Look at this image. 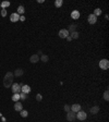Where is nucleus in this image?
I'll list each match as a JSON object with an SVG mask.
<instances>
[{"mask_svg": "<svg viewBox=\"0 0 109 122\" xmlns=\"http://www.w3.org/2000/svg\"><path fill=\"white\" fill-rule=\"evenodd\" d=\"M13 77H14V74L12 72H7L6 76L3 79V85L4 87H11V85L13 84Z\"/></svg>", "mask_w": 109, "mask_h": 122, "instance_id": "f257e3e1", "label": "nucleus"}, {"mask_svg": "<svg viewBox=\"0 0 109 122\" xmlns=\"http://www.w3.org/2000/svg\"><path fill=\"white\" fill-rule=\"evenodd\" d=\"M99 68L101 70H108L109 68V61L107 59H101L99 61Z\"/></svg>", "mask_w": 109, "mask_h": 122, "instance_id": "f03ea898", "label": "nucleus"}, {"mask_svg": "<svg viewBox=\"0 0 109 122\" xmlns=\"http://www.w3.org/2000/svg\"><path fill=\"white\" fill-rule=\"evenodd\" d=\"M75 119H76V114H75V112H73V111H71V110L67 112V120H68V121L73 122Z\"/></svg>", "mask_w": 109, "mask_h": 122, "instance_id": "7ed1b4c3", "label": "nucleus"}, {"mask_svg": "<svg viewBox=\"0 0 109 122\" xmlns=\"http://www.w3.org/2000/svg\"><path fill=\"white\" fill-rule=\"evenodd\" d=\"M11 89L13 94H20L21 93V86L19 83H13L11 85Z\"/></svg>", "mask_w": 109, "mask_h": 122, "instance_id": "20e7f679", "label": "nucleus"}, {"mask_svg": "<svg viewBox=\"0 0 109 122\" xmlns=\"http://www.w3.org/2000/svg\"><path fill=\"white\" fill-rule=\"evenodd\" d=\"M86 118H87V114H85V111L80 110L79 112H76V119H78V120H80V121H83V120H85Z\"/></svg>", "mask_w": 109, "mask_h": 122, "instance_id": "39448f33", "label": "nucleus"}, {"mask_svg": "<svg viewBox=\"0 0 109 122\" xmlns=\"http://www.w3.org/2000/svg\"><path fill=\"white\" fill-rule=\"evenodd\" d=\"M59 37H60V38H67V37L69 36V32H68V29H60V31H59Z\"/></svg>", "mask_w": 109, "mask_h": 122, "instance_id": "423d86ee", "label": "nucleus"}, {"mask_svg": "<svg viewBox=\"0 0 109 122\" xmlns=\"http://www.w3.org/2000/svg\"><path fill=\"white\" fill-rule=\"evenodd\" d=\"M87 22L89 23V24H95V23L97 22V17H95L94 14H89L88 17H87Z\"/></svg>", "mask_w": 109, "mask_h": 122, "instance_id": "0eeeda50", "label": "nucleus"}, {"mask_svg": "<svg viewBox=\"0 0 109 122\" xmlns=\"http://www.w3.org/2000/svg\"><path fill=\"white\" fill-rule=\"evenodd\" d=\"M70 108H71V111H73V112H75V114L79 112L80 110H82V109H81V105H79V104H73Z\"/></svg>", "mask_w": 109, "mask_h": 122, "instance_id": "6e6552de", "label": "nucleus"}, {"mask_svg": "<svg viewBox=\"0 0 109 122\" xmlns=\"http://www.w3.org/2000/svg\"><path fill=\"white\" fill-rule=\"evenodd\" d=\"M19 20H20V14H17V12H15V13H12V14L10 15V21H11V22H17Z\"/></svg>", "mask_w": 109, "mask_h": 122, "instance_id": "1a4fd4ad", "label": "nucleus"}, {"mask_svg": "<svg viewBox=\"0 0 109 122\" xmlns=\"http://www.w3.org/2000/svg\"><path fill=\"white\" fill-rule=\"evenodd\" d=\"M14 110H15V111H21V110H23V105H22V102H20V101H15Z\"/></svg>", "mask_w": 109, "mask_h": 122, "instance_id": "9d476101", "label": "nucleus"}, {"mask_svg": "<svg viewBox=\"0 0 109 122\" xmlns=\"http://www.w3.org/2000/svg\"><path fill=\"white\" fill-rule=\"evenodd\" d=\"M80 12L78 11V10H74V11L71 12V17L73 19V20H78L79 17H80Z\"/></svg>", "mask_w": 109, "mask_h": 122, "instance_id": "9b49d317", "label": "nucleus"}, {"mask_svg": "<svg viewBox=\"0 0 109 122\" xmlns=\"http://www.w3.org/2000/svg\"><path fill=\"white\" fill-rule=\"evenodd\" d=\"M21 92L27 95V94H29V92H31V87H29V85H23L22 87H21Z\"/></svg>", "mask_w": 109, "mask_h": 122, "instance_id": "f8f14e48", "label": "nucleus"}, {"mask_svg": "<svg viewBox=\"0 0 109 122\" xmlns=\"http://www.w3.org/2000/svg\"><path fill=\"white\" fill-rule=\"evenodd\" d=\"M29 61H31L32 63H36L39 61V56L38 55H33L31 58H29Z\"/></svg>", "mask_w": 109, "mask_h": 122, "instance_id": "ddd939ff", "label": "nucleus"}, {"mask_svg": "<svg viewBox=\"0 0 109 122\" xmlns=\"http://www.w3.org/2000/svg\"><path fill=\"white\" fill-rule=\"evenodd\" d=\"M23 73H24V70H22V69H17L13 74H14L15 76H22Z\"/></svg>", "mask_w": 109, "mask_h": 122, "instance_id": "4468645a", "label": "nucleus"}, {"mask_svg": "<svg viewBox=\"0 0 109 122\" xmlns=\"http://www.w3.org/2000/svg\"><path fill=\"white\" fill-rule=\"evenodd\" d=\"M98 112H99V107H98V106H94V107L91 108V114H97Z\"/></svg>", "mask_w": 109, "mask_h": 122, "instance_id": "2eb2a0df", "label": "nucleus"}, {"mask_svg": "<svg viewBox=\"0 0 109 122\" xmlns=\"http://www.w3.org/2000/svg\"><path fill=\"white\" fill-rule=\"evenodd\" d=\"M24 11H25V9H24L23 6H19L17 7V14H23L24 15Z\"/></svg>", "mask_w": 109, "mask_h": 122, "instance_id": "dca6fc26", "label": "nucleus"}, {"mask_svg": "<svg viewBox=\"0 0 109 122\" xmlns=\"http://www.w3.org/2000/svg\"><path fill=\"white\" fill-rule=\"evenodd\" d=\"M75 29H76V25H75V24H71V25H70V27H69V29H68L69 34H71V33L75 32Z\"/></svg>", "mask_w": 109, "mask_h": 122, "instance_id": "f3484780", "label": "nucleus"}, {"mask_svg": "<svg viewBox=\"0 0 109 122\" xmlns=\"http://www.w3.org/2000/svg\"><path fill=\"white\" fill-rule=\"evenodd\" d=\"M62 4H63L62 0H56V1H54V6L57 7V8H60V7H62Z\"/></svg>", "mask_w": 109, "mask_h": 122, "instance_id": "a211bd4d", "label": "nucleus"}, {"mask_svg": "<svg viewBox=\"0 0 109 122\" xmlns=\"http://www.w3.org/2000/svg\"><path fill=\"white\" fill-rule=\"evenodd\" d=\"M9 6H10V2H9V1H2V2H1V8L2 9H7Z\"/></svg>", "mask_w": 109, "mask_h": 122, "instance_id": "6ab92c4d", "label": "nucleus"}, {"mask_svg": "<svg viewBox=\"0 0 109 122\" xmlns=\"http://www.w3.org/2000/svg\"><path fill=\"white\" fill-rule=\"evenodd\" d=\"M70 37H71L72 39H76V38H79V33L78 32H73V33L70 34Z\"/></svg>", "mask_w": 109, "mask_h": 122, "instance_id": "aec40b11", "label": "nucleus"}, {"mask_svg": "<svg viewBox=\"0 0 109 122\" xmlns=\"http://www.w3.org/2000/svg\"><path fill=\"white\" fill-rule=\"evenodd\" d=\"M19 99H20V94H13V96H12V100L13 101H19Z\"/></svg>", "mask_w": 109, "mask_h": 122, "instance_id": "412c9836", "label": "nucleus"}, {"mask_svg": "<svg viewBox=\"0 0 109 122\" xmlns=\"http://www.w3.org/2000/svg\"><path fill=\"white\" fill-rule=\"evenodd\" d=\"M93 14H94L95 17H98V15H101V9H99V8L95 9V11H94V13H93Z\"/></svg>", "mask_w": 109, "mask_h": 122, "instance_id": "4be33fe9", "label": "nucleus"}, {"mask_svg": "<svg viewBox=\"0 0 109 122\" xmlns=\"http://www.w3.org/2000/svg\"><path fill=\"white\" fill-rule=\"evenodd\" d=\"M48 59H49V57H48V56H46V55H42V57L39 58V60H42L43 62H47Z\"/></svg>", "mask_w": 109, "mask_h": 122, "instance_id": "5701e85b", "label": "nucleus"}, {"mask_svg": "<svg viewBox=\"0 0 109 122\" xmlns=\"http://www.w3.org/2000/svg\"><path fill=\"white\" fill-rule=\"evenodd\" d=\"M20 114H21V117H23V118H26V117L29 116V112L26 110H21L20 111Z\"/></svg>", "mask_w": 109, "mask_h": 122, "instance_id": "b1692460", "label": "nucleus"}, {"mask_svg": "<svg viewBox=\"0 0 109 122\" xmlns=\"http://www.w3.org/2000/svg\"><path fill=\"white\" fill-rule=\"evenodd\" d=\"M104 99H105V100H109V93H108V89H106V91H105V93H104Z\"/></svg>", "mask_w": 109, "mask_h": 122, "instance_id": "393cba45", "label": "nucleus"}, {"mask_svg": "<svg viewBox=\"0 0 109 122\" xmlns=\"http://www.w3.org/2000/svg\"><path fill=\"white\" fill-rule=\"evenodd\" d=\"M26 98H27L26 94H24V93H22V92H21V93H20V99H26Z\"/></svg>", "mask_w": 109, "mask_h": 122, "instance_id": "a878e982", "label": "nucleus"}, {"mask_svg": "<svg viewBox=\"0 0 109 122\" xmlns=\"http://www.w3.org/2000/svg\"><path fill=\"white\" fill-rule=\"evenodd\" d=\"M1 17H7V9H2L1 10Z\"/></svg>", "mask_w": 109, "mask_h": 122, "instance_id": "bb28decb", "label": "nucleus"}, {"mask_svg": "<svg viewBox=\"0 0 109 122\" xmlns=\"http://www.w3.org/2000/svg\"><path fill=\"white\" fill-rule=\"evenodd\" d=\"M42 99H43V96H42L40 94H37V95H36V100H37V101H40Z\"/></svg>", "mask_w": 109, "mask_h": 122, "instance_id": "cd10ccee", "label": "nucleus"}, {"mask_svg": "<svg viewBox=\"0 0 109 122\" xmlns=\"http://www.w3.org/2000/svg\"><path fill=\"white\" fill-rule=\"evenodd\" d=\"M70 110H71V108H70V106L64 105V111H66V112H68V111H70Z\"/></svg>", "mask_w": 109, "mask_h": 122, "instance_id": "c85d7f7f", "label": "nucleus"}, {"mask_svg": "<svg viewBox=\"0 0 109 122\" xmlns=\"http://www.w3.org/2000/svg\"><path fill=\"white\" fill-rule=\"evenodd\" d=\"M19 21H22V22H24V21H25V17H24V15H20V20Z\"/></svg>", "mask_w": 109, "mask_h": 122, "instance_id": "c756f323", "label": "nucleus"}, {"mask_svg": "<svg viewBox=\"0 0 109 122\" xmlns=\"http://www.w3.org/2000/svg\"><path fill=\"white\" fill-rule=\"evenodd\" d=\"M67 39L69 40V42H71V40H72V38H71V37H70V35H69V36H68V37H67Z\"/></svg>", "mask_w": 109, "mask_h": 122, "instance_id": "7c9ffc66", "label": "nucleus"}]
</instances>
